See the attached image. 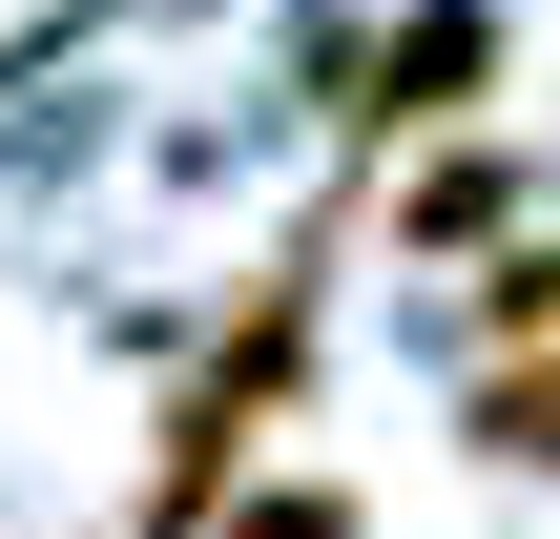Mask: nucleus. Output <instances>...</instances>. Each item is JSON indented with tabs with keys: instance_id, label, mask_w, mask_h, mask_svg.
Segmentation results:
<instances>
[{
	"instance_id": "obj_1",
	"label": "nucleus",
	"mask_w": 560,
	"mask_h": 539,
	"mask_svg": "<svg viewBox=\"0 0 560 539\" xmlns=\"http://www.w3.org/2000/svg\"><path fill=\"white\" fill-rule=\"evenodd\" d=\"M312 312H332V291H312V270H270V291H249V332H208V353H187V395L145 415V436H166V457H145V539H208L229 499H249V457H270L291 374H312Z\"/></svg>"
},
{
	"instance_id": "obj_2",
	"label": "nucleus",
	"mask_w": 560,
	"mask_h": 539,
	"mask_svg": "<svg viewBox=\"0 0 560 539\" xmlns=\"http://www.w3.org/2000/svg\"><path fill=\"white\" fill-rule=\"evenodd\" d=\"M520 42H499V0H416L374 62H353V145H436V125H478V83H499Z\"/></svg>"
},
{
	"instance_id": "obj_3",
	"label": "nucleus",
	"mask_w": 560,
	"mask_h": 539,
	"mask_svg": "<svg viewBox=\"0 0 560 539\" xmlns=\"http://www.w3.org/2000/svg\"><path fill=\"white\" fill-rule=\"evenodd\" d=\"M395 249H416V270H478V249H520V145H457V166H416V187H395Z\"/></svg>"
},
{
	"instance_id": "obj_4",
	"label": "nucleus",
	"mask_w": 560,
	"mask_h": 539,
	"mask_svg": "<svg viewBox=\"0 0 560 539\" xmlns=\"http://www.w3.org/2000/svg\"><path fill=\"white\" fill-rule=\"evenodd\" d=\"M457 436H478L499 478H560V332H520V353H499V374L457 395Z\"/></svg>"
},
{
	"instance_id": "obj_5",
	"label": "nucleus",
	"mask_w": 560,
	"mask_h": 539,
	"mask_svg": "<svg viewBox=\"0 0 560 539\" xmlns=\"http://www.w3.org/2000/svg\"><path fill=\"white\" fill-rule=\"evenodd\" d=\"M478 332H499V353H520V332H560V229H540V249H499V270H478Z\"/></svg>"
},
{
	"instance_id": "obj_6",
	"label": "nucleus",
	"mask_w": 560,
	"mask_h": 539,
	"mask_svg": "<svg viewBox=\"0 0 560 539\" xmlns=\"http://www.w3.org/2000/svg\"><path fill=\"white\" fill-rule=\"evenodd\" d=\"M208 539H353V499H332V478H270V499H229Z\"/></svg>"
}]
</instances>
